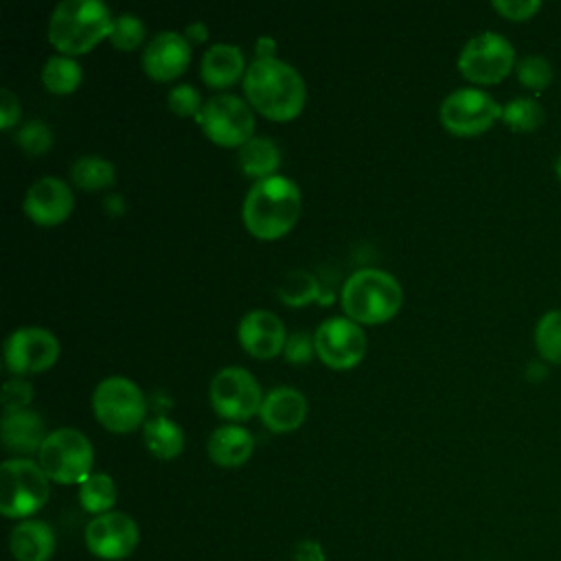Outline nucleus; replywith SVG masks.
Here are the masks:
<instances>
[{
    "label": "nucleus",
    "instance_id": "obj_32",
    "mask_svg": "<svg viewBox=\"0 0 561 561\" xmlns=\"http://www.w3.org/2000/svg\"><path fill=\"white\" fill-rule=\"evenodd\" d=\"M15 142L31 156H42L53 147V129L35 118V121H26L20 125L18 134H15Z\"/></svg>",
    "mask_w": 561,
    "mask_h": 561
},
{
    "label": "nucleus",
    "instance_id": "obj_14",
    "mask_svg": "<svg viewBox=\"0 0 561 561\" xmlns=\"http://www.w3.org/2000/svg\"><path fill=\"white\" fill-rule=\"evenodd\" d=\"M140 541L136 522L127 513L110 511L96 515L85 526V546L88 550L105 561L127 559Z\"/></svg>",
    "mask_w": 561,
    "mask_h": 561
},
{
    "label": "nucleus",
    "instance_id": "obj_39",
    "mask_svg": "<svg viewBox=\"0 0 561 561\" xmlns=\"http://www.w3.org/2000/svg\"><path fill=\"white\" fill-rule=\"evenodd\" d=\"M294 561H327V554L318 541L302 539L294 548Z\"/></svg>",
    "mask_w": 561,
    "mask_h": 561
},
{
    "label": "nucleus",
    "instance_id": "obj_21",
    "mask_svg": "<svg viewBox=\"0 0 561 561\" xmlns=\"http://www.w3.org/2000/svg\"><path fill=\"white\" fill-rule=\"evenodd\" d=\"M208 456L219 467H239L243 465L254 449L252 434L241 425H221L213 430L206 443Z\"/></svg>",
    "mask_w": 561,
    "mask_h": 561
},
{
    "label": "nucleus",
    "instance_id": "obj_24",
    "mask_svg": "<svg viewBox=\"0 0 561 561\" xmlns=\"http://www.w3.org/2000/svg\"><path fill=\"white\" fill-rule=\"evenodd\" d=\"M145 447L160 460H171L180 456L184 447L182 427L169 416H153L142 425Z\"/></svg>",
    "mask_w": 561,
    "mask_h": 561
},
{
    "label": "nucleus",
    "instance_id": "obj_15",
    "mask_svg": "<svg viewBox=\"0 0 561 561\" xmlns=\"http://www.w3.org/2000/svg\"><path fill=\"white\" fill-rule=\"evenodd\" d=\"M75 206V195L70 186L55 175H44L35 180L24 195V213L39 226L61 224Z\"/></svg>",
    "mask_w": 561,
    "mask_h": 561
},
{
    "label": "nucleus",
    "instance_id": "obj_1",
    "mask_svg": "<svg viewBox=\"0 0 561 561\" xmlns=\"http://www.w3.org/2000/svg\"><path fill=\"white\" fill-rule=\"evenodd\" d=\"M250 105L274 121H289L302 112L307 90L300 72L283 59H254L243 75Z\"/></svg>",
    "mask_w": 561,
    "mask_h": 561
},
{
    "label": "nucleus",
    "instance_id": "obj_16",
    "mask_svg": "<svg viewBox=\"0 0 561 561\" xmlns=\"http://www.w3.org/2000/svg\"><path fill=\"white\" fill-rule=\"evenodd\" d=\"M191 61V42L178 31L156 33L142 50V68L156 81L180 77Z\"/></svg>",
    "mask_w": 561,
    "mask_h": 561
},
{
    "label": "nucleus",
    "instance_id": "obj_34",
    "mask_svg": "<svg viewBox=\"0 0 561 561\" xmlns=\"http://www.w3.org/2000/svg\"><path fill=\"white\" fill-rule=\"evenodd\" d=\"M167 103L178 116H197L204 105L199 92L188 83H178L175 88H171L167 94Z\"/></svg>",
    "mask_w": 561,
    "mask_h": 561
},
{
    "label": "nucleus",
    "instance_id": "obj_8",
    "mask_svg": "<svg viewBox=\"0 0 561 561\" xmlns=\"http://www.w3.org/2000/svg\"><path fill=\"white\" fill-rule=\"evenodd\" d=\"M204 134L221 147H241L252 138V107L237 94H213L195 116Z\"/></svg>",
    "mask_w": 561,
    "mask_h": 561
},
{
    "label": "nucleus",
    "instance_id": "obj_2",
    "mask_svg": "<svg viewBox=\"0 0 561 561\" xmlns=\"http://www.w3.org/2000/svg\"><path fill=\"white\" fill-rule=\"evenodd\" d=\"M300 215V188L285 175H270L252 184L243 199V224L259 239H278Z\"/></svg>",
    "mask_w": 561,
    "mask_h": 561
},
{
    "label": "nucleus",
    "instance_id": "obj_26",
    "mask_svg": "<svg viewBox=\"0 0 561 561\" xmlns=\"http://www.w3.org/2000/svg\"><path fill=\"white\" fill-rule=\"evenodd\" d=\"M42 83L53 94H70L81 83V66L68 55H53L42 68Z\"/></svg>",
    "mask_w": 561,
    "mask_h": 561
},
{
    "label": "nucleus",
    "instance_id": "obj_28",
    "mask_svg": "<svg viewBox=\"0 0 561 561\" xmlns=\"http://www.w3.org/2000/svg\"><path fill=\"white\" fill-rule=\"evenodd\" d=\"M535 346L550 364H561V309L543 313L535 327Z\"/></svg>",
    "mask_w": 561,
    "mask_h": 561
},
{
    "label": "nucleus",
    "instance_id": "obj_31",
    "mask_svg": "<svg viewBox=\"0 0 561 561\" xmlns=\"http://www.w3.org/2000/svg\"><path fill=\"white\" fill-rule=\"evenodd\" d=\"M142 39H145V24L138 15L121 13L118 18H114L112 33H110V42L114 48L134 50L140 46Z\"/></svg>",
    "mask_w": 561,
    "mask_h": 561
},
{
    "label": "nucleus",
    "instance_id": "obj_41",
    "mask_svg": "<svg viewBox=\"0 0 561 561\" xmlns=\"http://www.w3.org/2000/svg\"><path fill=\"white\" fill-rule=\"evenodd\" d=\"M186 39L188 42H204L206 39V35H208V26L204 24V22H191L188 26H186Z\"/></svg>",
    "mask_w": 561,
    "mask_h": 561
},
{
    "label": "nucleus",
    "instance_id": "obj_23",
    "mask_svg": "<svg viewBox=\"0 0 561 561\" xmlns=\"http://www.w3.org/2000/svg\"><path fill=\"white\" fill-rule=\"evenodd\" d=\"M237 162L248 178H254L259 182L270 175H276L274 171L280 164V151L274 145V140L265 136H252L245 145L239 147Z\"/></svg>",
    "mask_w": 561,
    "mask_h": 561
},
{
    "label": "nucleus",
    "instance_id": "obj_18",
    "mask_svg": "<svg viewBox=\"0 0 561 561\" xmlns=\"http://www.w3.org/2000/svg\"><path fill=\"white\" fill-rule=\"evenodd\" d=\"M261 421L272 432H291L302 425L307 416V399L291 386L272 388L261 403Z\"/></svg>",
    "mask_w": 561,
    "mask_h": 561
},
{
    "label": "nucleus",
    "instance_id": "obj_42",
    "mask_svg": "<svg viewBox=\"0 0 561 561\" xmlns=\"http://www.w3.org/2000/svg\"><path fill=\"white\" fill-rule=\"evenodd\" d=\"M554 171H557V175H559V180H561V153H559L557 160H554Z\"/></svg>",
    "mask_w": 561,
    "mask_h": 561
},
{
    "label": "nucleus",
    "instance_id": "obj_27",
    "mask_svg": "<svg viewBox=\"0 0 561 561\" xmlns=\"http://www.w3.org/2000/svg\"><path fill=\"white\" fill-rule=\"evenodd\" d=\"M79 502L83 511L103 515L110 513L116 504V484L107 473H90L79 484Z\"/></svg>",
    "mask_w": 561,
    "mask_h": 561
},
{
    "label": "nucleus",
    "instance_id": "obj_9",
    "mask_svg": "<svg viewBox=\"0 0 561 561\" xmlns=\"http://www.w3.org/2000/svg\"><path fill=\"white\" fill-rule=\"evenodd\" d=\"M515 66L513 44L495 31L473 35L458 55V70L473 83H497Z\"/></svg>",
    "mask_w": 561,
    "mask_h": 561
},
{
    "label": "nucleus",
    "instance_id": "obj_36",
    "mask_svg": "<svg viewBox=\"0 0 561 561\" xmlns=\"http://www.w3.org/2000/svg\"><path fill=\"white\" fill-rule=\"evenodd\" d=\"M493 9L508 20L522 22L533 18L541 9V2L539 0H493Z\"/></svg>",
    "mask_w": 561,
    "mask_h": 561
},
{
    "label": "nucleus",
    "instance_id": "obj_25",
    "mask_svg": "<svg viewBox=\"0 0 561 561\" xmlns=\"http://www.w3.org/2000/svg\"><path fill=\"white\" fill-rule=\"evenodd\" d=\"M72 182L83 191H101L114 184V164L103 156H79L70 167Z\"/></svg>",
    "mask_w": 561,
    "mask_h": 561
},
{
    "label": "nucleus",
    "instance_id": "obj_11",
    "mask_svg": "<svg viewBox=\"0 0 561 561\" xmlns=\"http://www.w3.org/2000/svg\"><path fill=\"white\" fill-rule=\"evenodd\" d=\"M208 394L215 412L230 421L250 419L263 403L259 381L241 366L219 368L210 379Z\"/></svg>",
    "mask_w": 561,
    "mask_h": 561
},
{
    "label": "nucleus",
    "instance_id": "obj_40",
    "mask_svg": "<svg viewBox=\"0 0 561 561\" xmlns=\"http://www.w3.org/2000/svg\"><path fill=\"white\" fill-rule=\"evenodd\" d=\"M254 53H256V59H274L276 39L270 37V35H261V37L254 42Z\"/></svg>",
    "mask_w": 561,
    "mask_h": 561
},
{
    "label": "nucleus",
    "instance_id": "obj_19",
    "mask_svg": "<svg viewBox=\"0 0 561 561\" xmlns=\"http://www.w3.org/2000/svg\"><path fill=\"white\" fill-rule=\"evenodd\" d=\"M44 419L35 410H15L4 412L2 416V443L9 451L33 454L39 451L46 440Z\"/></svg>",
    "mask_w": 561,
    "mask_h": 561
},
{
    "label": "nucleus",
    "instance_id": "obj_37",
    "mask_svg": "<svg viewBox=\"0 0 561 561\" xmlns=\"http://www.w3.org/2000/svg\"><path fill=\"white\" fill-rule=\"evenodd\" d=\"M313 351H316L313 337H311L309 333H305V331L291 333V335L287 337V342H285V348H283L287 362H294V364L309 362L311 355H313Z\"/></svg>",
    "mask_w": 561,
    "mask_h": 561
},
{
    "label": "nucleus",
    "instance_id": "obj_10",
    "mask_svg": "<svg viewBox=\"0 0 561 561\" xmlns=\"http://www.w3.org/2000/svg\"><path fill=\"white\" fill-rule=\"evenodd\" d=\"M438 116L447 131L456 136H476L502 118V107L482 90L460 88L443 99Z\"/></svg>",
    "mask_w": 561,
    "mask_h": 561
},
{
    "label": "nucleus",
    "instance_id": "obj_4",
    "mask_svg": "<svg viewBox=\"0 0 561 561\" xmlns=\"http://www.w3.org/2000/svg\"><path fill=\"white\" fill-rule=\"evenodd\" d=\"M403 302L399 280L386 270L362 267L342 287V307L353 322L377 324L390 320Z\"/></svg>",
    "mask_w": 561,
    "mask_h": 561
},
{
    "label": "nucleus",
    "instance_id": "obj_12",
    "mask_svg": "<svg viewBox=\"0 0 561 561\" xmlns=\"http://www.w3.org/2000/svg\"><path fill=\"white\" fill-rule=\"evenodd\" d=\"M366 344L368 342L362 327L351 318L342 316L322 320L313 333V346L318 357L335 370H346L359 364L366 353Z\"/></svg>",
    "mask_w": 561,
    "mask_h": 561
},
{
    "label": "nucleus",
    "instance_id": "obj_17",
    "mask_svg": "<svg viewBox=\"0 0 561 561\" xmlns=\"http://www.w3.org/2000/svg\"><path fill=\"white\" fill-rule=\"evenodd\" d=\"M239 342L241 346L261 359L274 357L285 348L287 335L283 320L267 309H252L239 322Z\"/></svg>",
    "mask_w": 561,
    "mask_h": 561
},
{
    "label": "nucleus",
    "instance_id": "obj_30",
    "mask_svg": "<svg viewBox=\"0 0 561 561\" xmlns=\"http://www.w3.org/2000/svg\"><path fill=\"white\" fill-rule=\"evenodd\" d=\"M278 296L291 307L307 305L318 298V280L305 270H291L278 285Z\"/></svg>",
    "mask_w": 561,
    "mask_h": 561
},
{
    "label": "nucleus",
    "instance_id": "obj_20",
    "mask_svg": "<svg viewBox=\"0 0 561 561\" xmlns=\"http://www.w3.org/2000/svg\"><path fill=\"white\" fill-rule=\"evenodd\" d=\"M15 561H50L55 552V533L42 519H22L9 537Z\"/></svg>",
    "mask_w": 561,
    "mask_h": 561
},
{
    "label": "nucleus",
    "instance_id": "obj_38",
    "mask_svg": "<svg viewBox=\"0 0 561 561\" xmlns=\"http://www.w3.org/2000/svg\"><path fill=\"white\" fill-rule=\"evenodd\" d=\"M20 118V101L9 88H0V127L9 129Z\"/></svg>",
    "mask_w": 561,
    "mask_h": 561
},
{
    "label": "nucleus",
    "instance_id": "obj_13",
    "mask_svg": "<svg viewBox=\"0 0 561 561\" xmlns=\"http://www.w3.org/2000/svg\"><path fill=\"white\" fill-rule=\"evenodd\" d=\"M59 357V342L44 327H20L4 342V362L11 373H44Z\"/></svg>",
    "mask_w": 561,
    "mask_h": 561
},
{
    "label": "nucleus",
    "instance_id": "obj_33",
    "mask_svg": "<svg viewBox=\"0 0 561 561\" xmlns=\"http://www.w3.org/2000/svg\"><path fill=\"white\" fill-rule=\"evenodd\" d=\"M517 79L530 90H546L552 81V66L541 55H524L517 61Z\"/></svg>",
    "mask_w": 561,
    "mask_h": 561
},
{
    "label": "nucleus",
    "instance_id": "obj_6",
    "mask_svg": "<svg viewBox=\"0 0 561 561\" xmlns=\"http://www.w3.org/2000/svg\"><path fill=\"white\" fill-rule=\"evenodd\" d=\"M37 458L48 480L59 484H81L92 473L94 449L83 432L59 427L46 436Z\"/></svg>",
    "mask_w": 561,
    "mask_h": 561
},
{
    "label": "nucleus",
    "instance_id": "obj_22",
    "mask_svg": "<svg viewBox=\"0 0 561 561\" xmlns=\"http://www.w3.org/2000/svg\"><path fill=\"white\" fill-rule=\"evenodd\" d=\"M243 53L234 44H210L202 57V77L213 88L232 85L243 75Z\"/></svg>",
    "mask_w": 561,
    "mask_h": 561
},
{
    "label": "nucleus",
    "instance_id": "obj_29",
    "mask_svg": "<svg viewBox=\"0 0 561 561\" xmlns=\"http://www.w3.org/2000/svg\"><path fill=\"white\" fill-rule=\"evenodd\" d=\"M502 121L513 131H533L543 123V110L535 99L517 96L502 107Z\"/></svg>",
    "mask_w": 561,
    "mask_h": 561
},
{
    "label": "nucleus",
    "instance_id": "obj_7",
    "mask_svg": "<svg viewBox=\"0 0 561 561\" xmlns=\"http://www.w3.org/2000/svg\"><path fill=\"white\" fill-rule=\"evenodd\" d=\"M96 421L110 432H131L145 421L147 403L142 390L127 377L112 375L96 383L92 392Z\"/></svg>",
    "mask_w": 561,
    "mask_h": 561
},
{
    "label": "nucleus",
    "instance_id": "obj_35",
    "mask_svg": "<svg viewBox=\"0 0 561 561\" xmlns=\"http://www.w3.org/2000/svg\"><path fill=\"white\" fill-rule=\"evenodd\" d=\"M33 386L22 379V377H13L9 381H4L2 386V405L4 412H15V410H24L31 399H33Z\"/></svg>",
    "mask_w": 561,
    "mask_h": 561
},
{
    "label": "nucleus",
    "instance_id": "obj_3",
    "mask_svg": "<svg viewBox=\"0 0 561 561\" xmlns=\"http://www.w3.org/2000/svg\"><path fill=\"white\" fill-rule=\"evenodd\" d=\"M114 18L101 0H61L48 20V42L64 55H81L110 37Z\"/></svg>",
    "mask_w": 561,
    "mask_h": 561
},
{
    "label": "nucleus",
    "instance_id": "obj_5",
    "mask_svg": "<svg viewBox=\"0 0 561 561\" xmlns=\"http://www.w3.org/2000/svg\"><path fill=\"white\" fill-rule=\"evenodd\" d=\"M50 495L48 476L28 458H9L0 465V513L4 517H28Z\"/></svg>",
    "mask_w": 561,
    "mask_h": 561
}]
</instances>
